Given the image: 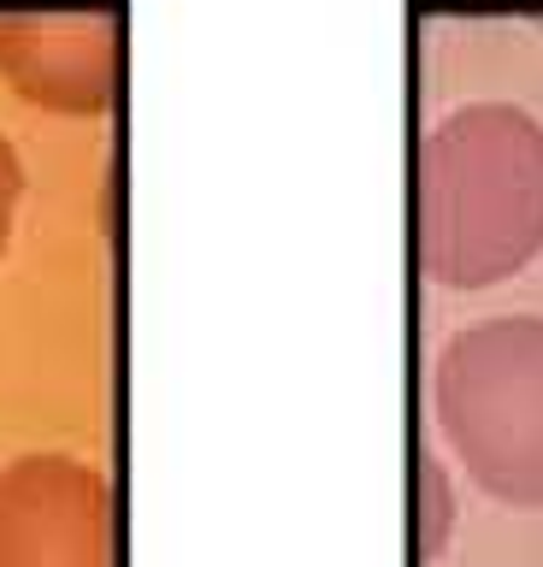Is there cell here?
Instances as JSON below:
<instances>
[{
  "mask_svg": "<svg viewBox=\"0 0 543 567\" xmlns=\"http://www.w3.org/2000/svg\"><path fill=\"white\" fill-rule=\"evenodd\" d=\"M107 473L65 450H30L0 467V567H107Z\"/></svg>",
  "mask_w": 543,
  "mask_h": 567,
  "instance_id": "obj_4",
  "label": "cell"
},
{
  "mask_svg": "<svg viewBox=\"0 0 543 567\" xmlns=\"http://www.w3.org/2000/svg\"><path fill=\"white\" fill-rule=\"evenodd\" d=\"M431 408L461 467L514 508H543V313H490L443 343Z\"/></svg>",
  "mask_w": 543,
  "mask_h": 567,
  "instance_id": "obj_2",
  "label": "cell"
},
{
  "mask_svg": "<svg viewBox=\"0 0 543 567\" xmlns=\"http://www.w3.org/2000/svg\"><path fill=\"white\" fill-rule=\"evenodd\" d=\"M414 255L449 290H484L543 255V118L461 101L414 154Z\"/></svg>",
  "mask_w": 543,
  "mask_h": 567,
  "instance_id": "obj_1",
  "label": "cell"
},
{
  "mask_svg": "<svg viewBox=\"0 0 543 567\" xmlns=\"http://www.w3.org/2000/svg\"><path fill=\"white\" fill-rule=\"evenodd\" d=\"M419 503H414V520H419V556H437L443 549V538H449V478H443V467H437V455H419Z\"/></svg>",
  "mask_w": 543,
  "mask_h": 567,
  "instance_id": "obj_5",
  "label": "cell"
},
{
  "mask_svg": "<svg viewBox=\"0 0 543 567\" xmlns=\"http://www.w3.org/2000/svg\"><path fill=\"white\" fill-rule=\"evenodd\" d=\"M0 78L54 113H107L125 83V7L118 0L0 7Z\"/></svg>",
  "mask_w": 543,
  "mask_h": 567,
  "instance_id": "obj_3",
  "label": "cell"
},
{
  "mask_svg": "<svg viewBox=\"0 0 543 567\" xmlns=\"http://www.w3.org/2000/svg\"><path fill=\"white\" fill-rule=\"evenodd\" d=\"M19 202H24V166H19V148L0 131V255H7V237H12V219H19Z\"/></svg>",
  "mask_w": 543,
  "mask_h": 567,
  "instance_id": "obj_6",
  "label": "cell"
}]
</instances>
